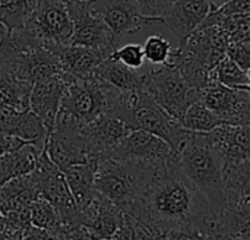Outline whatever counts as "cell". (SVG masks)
<instances>
[{
    "label": "cell",
    "instance_id": "cell-1",
    "mask_svg": "<svg viewBox=\"0 0 250 240\" xmlns=\"http://www.w3.org/2000/svg\"><path fill=\"white\" fill-rule=\"evenodd\" d=\"M125 213L146 224L154 239H214L217 211L177 158L152 177Z\"/></svg>",
    "mask_w": 250,
    "mask_h": 240
},
{
    "label": "cell",
    "instance_id": "cell-2",
    "mask_svg": "<svg viewBox=\"0 0 250 240\" xmlns=\"http://www.w3.org/2000/svg\"><path fill=\"white\" fill-rule=\"evenodd\" d=\"M183 173L204 192L217 213L224 207V161L207 132H189L176 153Z\"/></svg>",
    "mask_w": 250,
    "mask_h": 240
},
{
    "label": "cell",
    "instance_id": "cell-3",
    "mask_svg": "<svg viewBox=\"0 0 250 240\" xmlns=\"http://www.w3.org/2000/svg\"><path fill=\"white\" fill-rule=\"evenodd\" d=\"M62 76L64 81V92L54 125L64 123L81 128L113 110L120 91L97 75L78 78L62 73Z\"/></svg>",
    "mask_w": 250,
    "mask_h": 240
},
{
    "label": "cell",
    "instance_id": "cell-4",
    "mask_svg": "<svg viewBox=\"0 0 250 240\" xmlns=\"http://www.w3.org/2000/svg\"><path fill=\"white\" fill-rule=\"evenodd\" d=\"M111 113L116 114L129 131H146L160 136L174 153H177L190 132L160 107L145 89L120 92Z\"/></svg>",
    "mask_w": 250,
    "mask_h": 240
},
{
    "label": "cell",
    "instance_id": "cell-5",
    "mask_svg": "<svg viewBox=\"0 0 250 240\" xmlns=\"http://www.w3.org/2000/svg\"><path fill=\"white\" fill-rule=\"evenodd\" d=\"M160 170L161 169L155 166L139 161L105 157L97 163L94 188L98 194L125 211L139 198Z\"/></svg>",
    "mask_w": 250,
    "mask_h": 240
},
{
    "label": "cell",
    "instance_id": "cell-6",
    "mask_svg": "<svg viewBox=\"0 0 250 240\" xmlns=\"http://www.w3.org/2000/svg\"><path fill=\"white\" fill-rule=\"evenodd\" d=\"M144 89L171 117L182 122L186 109L198 101L199 92L192 88L183 75L171 65H158L145 73Z\"/></svg>",
    "mask_w": 250,
    "mask_h": 240
},
{
    "label": "cell",
    "instance_id": "cell-7",
    "mask_svg": "<svg viewBox=\"0 0 250 240\" xmlns=\"http://www.w3.org/2000/svg\"><path fill=\"white\" fill-rule=\"evenodd\" d=\"M31 175L35 180L38 196L47 199L59 211L63 223L67 227L83 224L81 210L69 191L63 172L50 160L45 148L41 150L35 169L31 172Z\"/></svg>",
    "mask_w": 250,
    "mask_h": 240
},
{
    "label": "cell",
    "instance_id": "cell-8",
    "mask_svg": "<svg viewBox=\"0 0 250 240\" xmlns=\"http://www.w3.org/2000/svg\"><path fill=\"white\" fill-rule=\"evenodd\" d=\"M23 26L45 48L57 44H69L73 26L66 0H34Z\"/></svg>",
    "mask_w": 250,
    "mask_h": 240
},
{
    "label": "cell",
    "instance_id": "cell-9",
    "mask_svg": "<svg viewBox=\"0 0 250 240\" xmlns=\"http://www.w3.org/2000/svg\"><path fill=\"white\" fill-rule=\"evenodd\" d=\"M72 19V37L69 44L105 50L111 54L117 48V40L91 7L92 0H66Z\"/></svg>",
    "mask_w": 250,
    "mask_h": 240
},
{
    "label": "cell",
    "instance_id": "cell-10",
    "mask_svg": "<svg viewBox=\"0 0 250 240\" xmlns=\"http://www.w3.org/2000/svg\"><path fill=\"white\" fill-rule=\"evenodd\" d=\"M198 92V101L220 114L226 125H250L249 88H230L215 79Z\"/></svg>",
    "mask_w": 250,
    "mask_h": 240
},
{
    "label": "cell",
    "instance_id": "cell-11",
    "mask_svg": "<svg viewBox=\"0 0 250 240\" xmlns=\"http://www.w3.org/2000/svg\"><path fill=\"white\" fill-rule=\"evenodd\" d=\"M110 157L117 160L139 161L163 169L176 158V153L164 139L151 132L130 131L113 150Z\"/></svg>",
    "mask_w": 250,
    "mask_h": 240
},
{
    "label": "cell",
    "instance_id": "cell-12",
    "mask_svg": "<svg viewBox=\"0 0 250 240\" xmlns=\"http://www.w3.org/2000/svg\"><path fill=\"white\" fill-rule=\"evenodd\" d=\"M92 10L101 16L116 40L138 32L149 25L163 23L161 16H146L136 0H92Z\"/></svg>",
    "mask_w": 250,
    "mask_h": 240
},
{
    "label": "cell",
    "instance_id": "cell-13",
    "mask_svg": "<svg viewBox=\"0 0 250 240\" xmlns=\"http://www.w3.org/2000/svg\"><path fill=\"white\" fill-rule=\"evenodd\" d=\"M130 131L111 111L104 113L92 122L81 126L89 160H101L110 157L113 150Z\"/></svg>",
    "mask_w": 250,
    "mask_h": 240
},
{
    "label": "cell",
    "instance_id": "cell-14",
    "mask_svg": "<svg viewBox=\"0 0 250 240\" xmlns=\"http://www.w3.org/2000/svg\"><path fill=\"white\" fill-rule=\"evenodd\" d=\"M44 148L50 160L62 172L70 166L89 161L81 128L75 125H54Z\"/></svg>",
    "mask_w": 250,
    "mask_h": 240
},
{
    "label": "cell",
    "instance_id": "cell-15",
    "mask_svg": "<svg viewBox=\"0 0 250 240\" xmlns=\"http://www.w3.org/2000/svg\"><path fill=\"white\" fill-rule=\"evenodd\" d=\"M79 210L92 239H111L123 224V211L97 191Z\"/></svg>",
    "mask_w": 250,
    "mask_h": 240
},
{
    "label": "cell",
    "instance_id": "cell-16",
    "mask_svg": "<svg viewBox=\"0 0 250 240\" xmlns=\"http://www.w3.org/2000/svg\"><path fill=\"white\" fill-rule=\"evenodd\" d=\"M207 136L220 153L224 167L250 161V125H220Z\"/></svg>",
    "mask_w": 250,
    "mask_h": 240
},
{
    "label": "cell",
    "instance_id": "cell-17",
    "mask_svg": "<svg viewBox=\"0 0 250 240\" xmlns=\"http://www.w3.org/2000/svg\"><path fill=\"white\" fill-rule=\"evenodd\" d=\"M47 50H50L57 57L62 67V73H67L78 78L95 76L100 63L110 56V53L105 50L75 44L50 45Z\"/></svg>",
    "mask_w": 250,
    "mask_h": 240
},
{
    "label": "cell",
    "instance_id": "cell-18",
    "mask_svg": "<svg viewBox=\"0 0 250 240\" xmlns=\"http://www.w3.org/2000/svg\"><path fill=\"white\" fill-rule=\"evenodd\" d=\"M64 92V81L62 73L38 81L32 85L29 94V110L44 123L50 133L54 128L56 114Z\"/></svg>",
    "mask_w": 250,
    "mask_h": 240
},
{
    "label": "cell",
    "instance_id": "cell-19",
    "mask_svg": "<svg viewBox=\"0 0 250 240\" xmlns=\"http://www.w3.org/2000/svg\"><path fill=\"white\" fill-rule=\"evenodd\" d=\"M9 66L19 79L26 81L31 85L53 75L62 73L57 57L41 44H35L23 51L12 63H9Z\"/></svg>",
    "mask_w": 250,
    "mask_h": 240
},
{
    "label": "cell",
    "instance_id": "cell-20",
    "mask_svg": "<svg viewBox=\"0 0 250 240\" xmlns=\"http://www.w3.org/2000/svg\"><path fill=\"white\" fill-rule=\"evenodd\" d=\"M208 0H174L163 15V23L179 38V44L195 31L209 13Z\"/></svg>",
    "mask_w": 250,
    "mask_h": 240
},
{
    "label": "cell",
    "instance_id": "cell-21",
    "mask_svg": "<svg viewBox=\"0 0 250 240\" xmlns=\"http://www.w3.org/2000/svg\"><path fill=\"white\" fill-rule=\"evenodd\" d=\"M0 132L31 142L38 150L45 147L48 136L44 123L29 109L19 111L6 106H0Z\"/></svg>",
    "mask_w": 250,
    "mask_h": 240
},
{
    "label": "cell",
    "instance_id": "cell-22",
    "mask_svg": "<svg viewBox=\"0 0 250 240\" xmlns=\"http://www.w3.org/2000/svg\"><path fill=\"white\" fill-rule=\"evenodd\" d=\"M38 198L35 180L31 173L13 177L0 186V213L28 208Z\"/></svg>",
    "mask_w": 250,
    "mask_h": 240
},
{
    "label": "cell",
    "instance_id": "cell-23",
    "mask_svg": "<svg viewBox=\"0 0 250 240\" xmlns=\"http://www.w3.org/2000/svg\"><path fill=\"white\" fill-rule=\"evenodd\" d=\"M145 73L146 70L129 67L110 57L104 59L97 69V76L119 89L120 92L144 89Z\"/></svg>",
    "mask_w": 250,
    "mask_h": 240
},
{
    "label": "cell",
    "instance_id": "cell-24",
    "mask_svg": "<svg viewBox=\"0 0 250 240\" xmlns=\"http://www.w3.org/2000/svg\"><path fill=\"white\" fill-rule=\"evenodd\" d=\"M40 153L41 150L34 144L26 142L18 150L0 155V186L13 177L31 173L35 169Z\"/></svg>",
    "mask_w": 250,
    "mask_h": 240
},
{
    "label": "cell",
    "instance_id": "cell-25",
    "mask_svg": "<svg viewBox=\"0 0 250 240\" xmlns=\"http://www.w3.org/2000/svg\"><path fill=\"white\" fill-rule=\"evenodd\" d=\"M32 85L19 79L9 65H0V106L15 110L29 109V94Z\"/></svg>",
    "mask_w": 250,
    "mask_h": 240
},
{
    "label": "cell",
    "instance_id": "cell-26",
    "mask_svg": "<svg viewBox=\"0 0 250 240\" xmlns=\"http://www.w3.org/2000/svg\"><path fill=\"white\" fill-rule=\"evenodd\" d=\"M97 163L98 161L95 160H89L86 163L75 164L63 170L64 180L78 207H82L95 192L94 176H95Z\"/></svg>",
    "mask_w": 250,
    "mask_h": 240
},
{
    "label": "cell",
    "instance_id": "cell-27",
    "mask_svg": "<svg viewBox=\"0 0 250 240\" xmlns=\"http://www.w3.org/2000/svg\"><path fill=\"white\" fill-rule=\"evenodd\" d=\"M31 224L44 229L51 235V239H62L64 233V223L59 211L44 198L38 196L29 205Z\"/></svg>",
    "mask_w": 250,
    "mask_h": 240
},
{
    "label": "cell",
    "instance_id": "cell-28",
    "mask_svg": "<svg viewBox=\"0 0 250 240\" xmlns=\"http://www.w3.org/2000/svg\"><path fill=\"white\" fill-rule=\"evenodd\" d=\"M182 126L190 132H209L220 125H226L223 117L199 101L192 103L182 119Z\"/></svg>",
    "mask_w": 250,
    "mask_h": 240
},
{
    "label": "cell",
    "instance_id": "cell-29",
    "mask_svg": "<svg viewBox=\"0 0 250 240\" xmlns=\"http://www.w3.org/2000/svg\"><path fill=\"white\" fill-rule=\"evenodd\" d=\"M34 0H0V22L9 29L25 25Z\"/></svg>",
    "mask_w": 250,
    "mask_h": 240
},
{
    "label": "cell",
    "instance_id": "cell-30",
    "mask_svg": "<svg viewBox=\"0 0 250 240\" xmlns=\"http://www.w3.org/2000/svg\"><path fill=\"white\" fill-rule=\"evenodd\" d=\"M215 78L220 84L230 88H249V72L242 69L227 56L215 66Z\"/></svg>",
    "mask_w": 250,
    "mask_h": 240
},
{
    "label": "cell",
    "instance_id": "cell-31",
    "mask_svg": "<svg viewBox=\"0 0 250 240\" xmlns=\"http://www.w3.org/2000/svg\"><path fill=\"white\" fill-rule=\"evenodd\" d=\"M218 26L229 43L250 38V12L229 16L221 23H218Z\"/></svg>",
    "mask_w": 250,
    "mask_h": 240
},
{
    "label": "cell",
    "instance_id": "cell-32",
    "mask_svg": "<svg viewBox=\"0 0 250 240\" xmlns=\"http://www.w3.org/2000/svg\"><path fill=\"white\" fill-rule=\"evenodd\" d=\"M250 0H229L224 4L218 6L217 9L209 10L207 18L202 21L201 25H218L224 19L239 13H249Z\"/></svg>",
    "mask_w": 250,
    "mask_h": 240
},
{
    "label": "cell",
    "instance_id": "cell-33",
    "mask_svg": "<svg viewBox=\"0 0 250 240\" xmlns=\"http://www.w3.org/2000/svg\"><path fill=\"white\" fill-rule=\"evenodd\" d=\"M145 60L151 65H164L170 56L171 44L168 40H166L161 35H151L145 40V44L142 45Z\"/></svg>",
    "mask_w": 250,
    "mask_h": 240
},
{
    "label": "cell",
    "instance_id": "cell-34",
    "mask_svg": "<svg viewBox=\"0 0 250 240\" xmlns=\"http://www.w3.org/2000/svg\"><path fill=\"white\" fill-rule=\"evenodd\" d=\"M108 57L133 69H141L145 63L142 44H138V43H129L122 47H117L116 50L111 51Z\"/></svg>",
    "mask_w": 250,
    "mask_h": 240
},
{
    "label": "cell",
    "instance_id": "cell-35",
    "mask_svg": "<svg viewBox=\"0 0 250 240\" xmlns=\"http://www.w3.org/2000/svg\"><path fill=\"white\" fill-rule=\"evenodd\" d=\"M226 56L237 63L242 69L249 72L250 67V38L240 41H230L226 47Z\"/></svg>",
    "mask_w": 250,
    "mask_h": 240
},
{
    "label": "cell",
    "instance_id": "cell-36",
    "mask_svg": "<svg viewBox=\"0 0 250 240\" xmlns=\"http://www.w3.org/2000/svg\"><path fill=\"white\" fill-rule=\"evenodd\" d=\"M174 0H136L139 10L146 16H161L173 4Z\"/></svg>",
    "mask_w": 250,
    "mask_h": 240
},
{
    "label": "cell",
    "instance_id": "cell-37",
    "mask_svg": "<svg viewBox=\"0 0 250 240\" xmlns=\"http://www.w3.org/2000/svg\"><path fill=\"white\" fill-rule=\"evenodd\" d=\"M23 144H26V141H23V139H21V138H18L15 135L0 132V155L18 150Z\"/></svg>",
    "mask_w": 250,
    "mask_h": 240
},
{
    "label": "cell",
    "instance_id": "cell-38",
    "mask_svg": "<svg viewBox=\"0 0 250 240\" xmlns=\"http://www.w3.org/2000/svg\"><path fill=\"white\" fill-rule=\"evenodd\" d=\"M208 1H209L211 10H212V9H217L218 6L224 4V3H226V1H229V0H208Z\"/></svg>",
    "mask_w": 250,
    "mask_h": 240
},
{
    "label": "cell",
    "instance_id": "cell-39",
    "mask_svg": "<svg viewBox=\"0 0 250 240\" xmlns=\"http://www.w3.org/2000/svg\"><path fill=\"white\" fill-rule=\"evenodd\" d=\"M7 32H9V28H7L4 23L0 22V43H1V40L7 35Z\"/></svg>",
    "mask_w": 250,
    "mask_h": 240
},
{
    "label": "cell",
    "instance_id": "cell-40",
    "mask_svg": "<svg viewBox=\"0 0 250 240\" xmlns=\"http://www.w3.org/2000/svg\"><path fill=\"white\" fill-rule=\"evenodd\" d=\"M1 230H3V216L0 213V233H1Z\"/></svg>",
    "mask_w": 250,
    "mask_h": 240
}]
</instances>
